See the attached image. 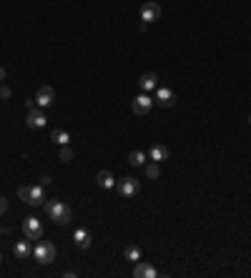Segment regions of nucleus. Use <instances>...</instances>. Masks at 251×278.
<instances>
[{
	"label": "nucleus",
	"instance_id": "nucleus-11",
	"mask_svg": "<svg viewBox=\"0 0 251 278\" xmlns=\"http://www.w3.org/2000/svg\"><path fill=\"white\" fill-rule=\"evenodd\" d=\"M133 276L136 278H156L158 276V271L151 266V263H136V268H133Z\"/></svg>",
	"mask_w": 251,
	"mask_h": 278
},
{
	"label": "nucleus",
	"instance_id": "nucleus-20",
	"mask_svg": "<svg viewBox=\"0 0 251 278\" xmlns=\"http://www.w3.org/2000/svg\"><path fill=\"white\" fill-rule=\"evenodd\" d=\"M146 176H148V178H158V176H161V165H158L156 160L146 165Z\"/></svg>",
	"mask_w": 251,
	"mask_h": 278
},
{
	"label": "nucleus",
	"instance_id": "nucleus-5",
	"mask_svg": "<svg viewBox=\"0 0 251 278\" xmlns=\"http://www.w3.org/2000/svg\"><path fill=\"white\" fill-rule=\"evenodd\" d=\"M116 188H118V193L123 196V198H133V196H138V190H141V183L136 181V178H121V181H116Z\"/></svg>",
	"mask_w": 251,
	"mask_h": 278
},
{
	"label": "nucleus",
	"instance_id": "nucleus-4",
	"mask_svg": "<svg viewBox=\"0 0 251 278\" xmlns=\"http://www.w3.org/2000/svg\"><path fill=\"white\" fill-rule=\"evenodd\" d=\"M23 233H26L28 241H40L43 238V223L35 216H28L23 220Z\"/></svg>",
	"mask_w": 251,
	"mask_h": 278
},
{
	"label": "nucleus",
	"instance_id": "nucleus-24",
	"mask_svg": "<svg viewBox=\"0 0 251 278\" xmlns=\"http://www.w3.org/2000/svg\"><path fill=\"white\" fill-rule=\"evenodd\" d=\"M5 80V68H0V83Z\"/></svg>",
	"mask_w": 251,
	"mask_h": 278
},
{
	"label": "nucleus",
	"instance_id": "nucleus-12",
	"mask_svg": "<svg viewBox=\"0 0 251 278\" xmlns=\"http://www.w3.org/2000/svg\"><path fill=\"white\" fill-rule=\"evenodd\" d=\"M31 253H33V248H31V243H28V241H18V243L13 246V256H15L18 261H26Z\"/></svg>",
	"mask_w": 251,
	"mask_h": 278
},
{
	"label": "nucleus",
	"instance_id": "nucleus-14",
	"mask_svg": "<svg viewBox=\"0 0 251 278\" xmlns=\"http://www.w3.org/2000/svg\"><path fill=\"white\" fill-rule=\"evenodd\" d=\"M138 83H141V91H143V93H148V91H154V88H158L156 73H143Z\"/></svg>",
	"mask_w": 251,
	"mask_h": 278
},
{
	"label": "nucleus",
	"instance_id": "nucleus-23",
	"mask_svg": "<svg viewBox=\"0 0 251 278\" xmlns=\"http://www.w3.org/2000/svg\"><path fill=\"white\" fill-rule=\"evenodd\" d=\"M5 211H8V201H5V198H3V196H0V216H3V213H5Z\"/></svg>",
	"mask_w": 251,
	"mask_h": 278
},
{
	"label": "nucleus",
	"instance_id": "nucleus-13",
	"mask_svg": "<svg viewBox=\"0 0 251 278\" xmlns=\"http://www.w3.org/2000/svg\"><path fill=\"white\" fill-rule=\"evenodd\" d=\"M73 241H76V246L78 248L86 251V248H91V233H88L86 228H78V231L73 233Z\"/></svg>",
	"mask_w": 251,
	"mask_h": 278
},
{
	"label": "nucleus",
	"instance_id": "nucleus-21",
	"mask_svg": "<svg viewBox=\"0 0 251 278\" xmlns=\"http://www.w3.org/2000/svg\"><path fill=\"white\" fill-rule=\"evenodd\" d=\"M58 158H61L63 163H70V160H73V151H70L68 146H63V148H61V155H58Z\"/></svg>",
	"mask_w": 251,
	"mask_h": 278
},
{
	"label": "nucleus",
	"instance_id": "nucleus-3",
	"mask_svg": "<svg viewBox=\"0 0 251 278\" xmlns=\"http://www.w3.org/2000/svg\"><path fill=\"white\" fill-rule=\"evenodd\" d=\"M33 256H35V261H38V263L48 266V263H53V261H56V246H53L51 241H38L35 248H33Z\"/></svg>",
	"mask_w": 251,
	"mask_h": 278
},
{
	"label": "nucleus",
	"instance_id": "nucleus-22",
	"mask_svg": "<svg viewBox=\"0 0 251 278\" xmlns=\"http://www.w3.org/2000/svg\"><path fill=\"white\" fill-rule=\"evenodd\" d=\"M8 98H10V88L3 86V88H0V100H8Z\"/></svg>",
	"mask_w": 251,
	"mask_h": 278
},
{
	"label": "nucleus",
	"instance_id": "nucleus-1",
	"mask_svg": "<svg viewBox=\"0 0 251 278\" xmlns=\"http://www.w3.org/2000/svg\"><path fill=\"white\" fill-rule=\"evenodd\" d=\"M18 198H20L23 203L33 206V208L43 206V203H45V190H43V183H38V185H23V188H18Z\"/></svg>",
	"mask_w": 251,
	"mask_h": 278
},
{
	"label": "nucleus",
	"instance_id": "nucleus-15",
	"mask_svg": "<svg viewBox=\"0 0 251 278\" xmlns=\"http://www.w3.org/2000/svg\"><path fill=\"white\" fill-rule=\"evenodd\" d=\"M168 148H166V146H151V151H148V158H151V160H156V163H163V160H168Z\"/></svg>",
	"mask_w": 251,
	"mask_h": 278
},
{
	"label": "nucleus",
	"instance_id": "nucleus-10",
	"mask_svg": "<svg viewBox=\"0 0 251 278\" xmlns=\"http://www.w3.org/2000/svg\"><path fill=\"white\" fill-rule=\"evenodd\" d=\"M154 103L163 105V108H171V105H176V93L171 91V88H158Z\"/></svg>",
	"mask_w": 251,
	"mask_h": 278
},
{
	"label": "nucleus",
	"instance_id": "nucleus-19",
	"mask_svg": "<svg viewBox=\"0 0 251 278\" xmlns=\"http://www.w3.org/2000/svg\"><path fill=\"white\" fill-rule=\"evenodd\" d=\"M123 256H126V261H133V263L141 261V251H138V246H128L123 251Z\"/></svg>",
	"mask_w": 251,
	"mask_h": 278
},
{
	"label": "nucleus",
	"instance_id": "nucleus-8",
	"mask_svg": "<svg viewBox=\"0 0 251 278\" xmlns=\"http://www.w3.org/2000/svg\"><path fill=\"white\" fill-rule=\"evenodd\" d=\"M53 103H56V91H53L51 86L38 88V93H35V105H38V108H48V105H53Z\"/></svg>",
	"mask_w": 251,
	"mask_h": 278
},
{
	"label": "nucleus",
	"instance_id": "nucleus-26",
	"mask_svg": "<svg viewBox=\"0 0 251 278\" xmlns=\"http://www.w3.org/2000/svg\"><path fill=\"white\" fill-rule=\"evenodd\" d=\"M0 261H3V253H0Z\"/></svg>",
	"mask_w": 251,
	"mask_h": 278
},
{
	"label": "nucleus",
	"instance_id": "nucleus-7",
	"mask_svg": "<svg viewBox=\"0 0 251 278\" xmlns=\"http://www.w3.org/2000/svg\"><path fill=\"white\" fill-rule=\"evenodd\" d=\"M45 123H48L45 108H31V110L26 113V125H28V128H43Z\"/></svg>",
	"mask_w": 251,
	"mask_h": 278
},
{
	"label": "nucleus",
	"instance_id": "nucleus-9",
	"mask_svg": "<svg viewBox=\"0 0 251 278\" xmlns=\"http://www.w3.org/2000/svg\"><path fill=\"white\" fill-rule=\"evenodd\" d=\"M158 18H161V5L158 3H146L141 8V20L143 23H156Z\"/></svg>",
	"mask_w": 251,
	"mask_h": 278
},
{
	"label": "nucleus",
	"instance_id": "nucleus-25",
	"mask_svg": "<svg viewBox=\"0 0 251 278\" xmlns=\"http://www.w3.org/2000/svg\"><path fill=\"white\" fill-rule=\"evenodd\" d=\"M249 125H251V113H249Z\"/></svg>",
	"mask_w": 251,
	"mask_h": 278
},
{
	"label": "nucleus",
	"instance_id": "nucleus-17",
	"mask_svg": "<svg viewBox=\"0 0 251 278\" xmlns=\"http://www.w3.org/2000/svg\"><path fill=\"white\" fill-rule=\"evenodd\" d=\"M51 138L58 143V146H68V141H70V135H68V130H63V128H56L53 133H51Z\"/></svg>",
	"mask_w": 251,
	"mask_h": 278
},
{
	"label": "nucleus",
	"instance_id": "nucleus-6",
	"mask_svg": "<svg viewBox=\"0 0 251 278\" xmlns=\"http://www.w3.org/2000/svg\"><path fill=\"white\" fill-rule=\"evenodd\" d=\"M154 108V98L148 93H141L138 98H133V113L136 116H148Z\"/></svg>",
	"mask_w": 251,
	"mask_h": 278
},
{
	"label": "nucleus",
	"instance_id": "nucleus-18",
	"mask_svg": "<svg viewBox=\"0 0 251 278\" xmlns=\"http://www.w3.org/2000/svg\"><path fill=\"white\" fill-rule=\"evenodd\" d=\"M128 163L136 165V168L143 165V163H146V153H141V151H131V153H128Z\"/></svg>",
	"mask_w": 251,
	"mask_h": 278
},
{
	"label": "nucleus",
	"instance_id": "nucleus-16",
	"mask_svg": "<svg viewBox=\"0 0 251 278\" xmlns=\"http://www.w3.org/2000/svg\"><path fill=\"white\" fill-rule=\"evenodd\" d=\"M95 183L101 185V188H113V185H116V178H113V173H111V171H98Z\"/></svg>",
	"mask_w": 251,
	"mask_h": 278
},
{
	"label": "nucleus",
	"instance_id": "nucleus-2",
	"mask_svg": "<svg viewBox=\"0 0 251 278\" xmlns=\"http://www.w3.org/2000/svg\"><path fill=\"white\" fill-rule=\"evenodd\" d=\"M45 213H48V218H51L53 223H58V226H68L70 218H73L70 208H68L65 203H61V201H48V203H45Z\"/></svg>",
	"mask_w": 251,
	"mask_h": 278
}]
</instances>
